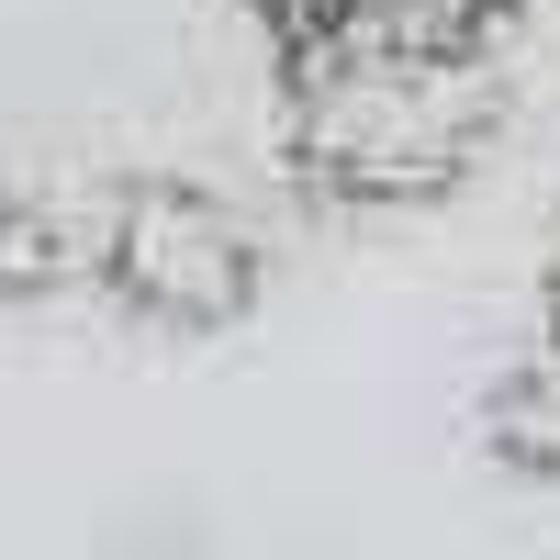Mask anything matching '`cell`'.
Here are the masks:
<instances>
[{
  "mask_svg": "<svg viewBox=\"0 0 560 560\" xmlns=\"http://www.w3.org/2000/svg\"><path fill=\"white\" fill-rule=\"evenodd\" d=\"M280 102V168L337 213H404L504 135L516 102V23L471 0H404V12L337 23L269 57Z\"/></svg>",
  "mask_w": 560,
  "mask_h": 560,
  "instance_id": "cell-1",
  "label": "cell"
},
{
  "mask_svg": "<svg viewBox=\"0 0 560 560\" xmlns=\"http://www.w3.org/2000/svg\"><path fill=\"white\" fill-rule=\"evenodd\" d=\"M370 12H404V0H247V23L269 34V57H280V45L337 34V23H370ZM471 12H493V0H471Z\"/></svg>",
  "mask_w": 560,
  "mask_h": 560,
  "instance_id": "cell-3",
  "label": "cell"
},
{
  "mask_svg": "<svg viewBox=\"0 0 560 560\" xmlns=\"http://www.w3.org/2000/svg\"><path fill=\"white\" fill-rule=\"evenodd\" d=\"M538 370L560 382V258H549V303H538Z\"/></svg>",
  "mask_w": 560,
  "mask_h": 560,
  "instance_id": "cell-4",
  "label": "cell"
},
{
  "mask_svg": "<svg viewBox=\"0 0 560 560\" xmlns=\"http://www.w3.org/2000/svg\"><path fill=\"white\" fill-rule=\"evenodd\" d=\"M269 280V236L236 191H213L191 168H158V158H124V191H113V236H102V314L124 325H168V337H213L236 325Z\"/></svg>",
  "mask_w": 560,
  "mask_h": 560,
  "instance_id": "cell-2",
  "label": "cell"
},
{
  "mask_svg": "<svg viewBox=\"0 0 560 560\" xmlns=\"http://www.w3.org/2000/svg\"><path fill=\"white\" fill-rule=\"evenodd\" d=\"M493 12H516V0H493Z\"/></svg>",
  "mask_w": 560,
  "mask_h": 560,
  "instance_id": "cell-5",
  "label": "cell"
}]
</instances>
